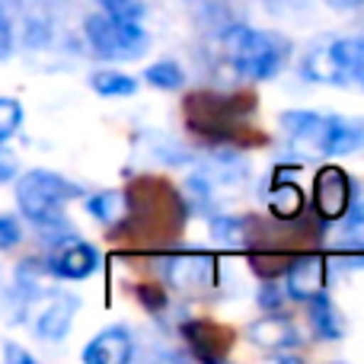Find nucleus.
I'll use <instances>...</instances> for the list:
<instances>
[{"instance_id": "5", "label": "nucleus", "mask_w": 364, "mask_h": 364, "mask_svg": "<svg viewBox=\"0 0 364 364\" xmlns=\"http://www.w3.org/2000/svg\"><path fill=\"white\" fill-rule=\"evenodd\" d=\"M160 272L170 288L182 291V294H201V291L218 288V259L211 252H173V256L160 259Z\"/></svg>"}, {"instance_id": "22", "label": "nucleus", "mask_w": 364, "mask_h": 364, "mask_svg": "<svg viewBox=\"0 0 364 364\" xmlns=\"http://www.w3.org/2000/svg\"><path fill=\"white\" fill-rule=\"evenodd\" d=\"M19 125H23V106L10 96H0V144H6Z\"/></svg>"}, {"instance_id": "30", "label": "nucleus", "mask_w": 364, "mask_h": 364, "mask_svg": "<svg viewBox=\"0 0 364 364\" xmlns=\"http://www.w3.org/2000/svg\"><path fill=\"white\" fill-rule=\"evenodd\" d=\"M13 173H16V160L10 154H0V182L13 179Z\"/></svg>"}, {"instance_id": "29", "label": "nucleus", "mask_w": 364, "mask_h": 364, "mask_svg": "<svg viewBox=\"0 0 364 364\" xmlns=\"http://www.w3.org/2000/svg\"><path fill=\"white\" fill-rule=\"evenodd\" d=\"M4 355H6V361H16V364H32V355L29 352H23L19 346H13V342H6L4 346Z\"/></svg>"}, {"instance_id": "18", "label": "nucleus", "mask_w": 364, "mask_h": 364, "mask_svg": "<svg viewBox=\"0 0 364 364\" xmlns=\"http://www.w3.org/2000/svg\"><path fill=\"white\" fill-rule=\"evenodd\" d=\"M310 323H314V333L326 342H339L346 336V320H342L339 307L329 301V294L310 301Z\"/></svg>"}, {"instance_id": "16", "label": "nucleus", "mask_w": 364, "mask_h": 364, "mask_svg": "<svg viewBox=\"0 0 364 364\" xmlns=\"http://www.w3.org/2000/svg\"><path fill=\"white\" fill-rule=\"evenodd\" d=\"M211 233L220 246H246L250 250L259 237V220L252 214L246 218H211Z\"/></svg>"}, {"instance_id": "7", "label": "nucleus", "mask_w": 364, "mask_h": 364, "mask_svg": "<svg viewBox=\"0 0 364 364\" xmlns=\"http://www.w3.org/2000/svg\"><path fill=\"white\" fill-rule=\"evenodd\" d=\"M284 297L297 304H310L314 297L326 294V278H329V262L323 252H304L294 256L291 265H284Z\"/></svg>"}, {"instance_id": "31", "label": "nucleus", "mask_w": 364, "mask_h": 364, "mask_svg": "<svg viewBox=\"0 0 364 364\" xmlns=\"http://www.w3.org/2000/svg\"><path fill=\"white\" fill-rule=\"evenodd\" d=\"M265 6L275 13H284V10H294V0H265Z\"/></svg>"}, {"instance_id": "10", "label": "nucleus", "mask_w": 364, "mask_h": 364, "mask_svg": "<svg viewBox=\"0 0 364 364\" xmlns=\"http://www.w3.org/2000/svg\"><path fill=\"white\" fill-rule=\"evenodd\" d=\"M96 269H100V250L90 246V243H83V240H70V243H64L48 262L51 275L64 278V282H83V278H90Z\"/></svg>"}, {"instance_id": "11", "label": "nucleus", "mask_w": 364, "mask_h": 364, "mask_svg": "<svg viewBox=\"0 0 364 364\" xmlns=\"http://www.w3.org/2000/svg\"><path fill=\"white\" fill-rule=\"evenodd\" d=\"M246 339L252 342V346L265 348V352L278 355L284 352V348H294L297 342H301V336H297V326L288 320V316H282V310H275V314H265L259 316V320H252L250 326H246Z\"/></svg>"}, {"instance_id": "26", "label": "nucleus", "mask_w": 364, "mask_h": 364, "mask_svg": "<svg viewBox=\"0 0 364 364\" xmlns=\"http://www.w3.org/2000/svg\"><path fill=\"white\" fill-rule=\"evenodd\" d=\"M19 240H23L19 220L10 218V214H0V250H10V246H16Z\"/></svg>"}, {"instance_id": "27", "label": "nucleus", "mask_w": 364, "mask_h": 364, "mask_svg": "<svg viewBox=\"0 0 364 364\" xmlns=\"http://www.w3.org/2000/svg\"><path fill=\"white\" fill-rule=\"evenodd\" d=\"M51 42V26L45 19H26V45L36 48V45H48Z\"/></svg>"}, {"instance_id": "25", "label": "nucleus", "mask_w": 364, "mask_h": 364, "mask_svg": "<svg viewBox=\"0 0 364 364\" xmlns=\"http://www.w3.org/2000/svg\"><path fill=\"white\" fill-rule=\"evenodd\" d=\"M138 301L144 304L151 314H160L170 297H166V288H157V284H138Z\"/></svg>"}, {"instance_id": "23", "label": "nucleus", "mask_w": 364, "mask_h": 364, "mask_svg": "<svg viewBox=\"0 0 364 364\" xmlns=\"http://www.w3.org/2000/svg\"><path fill=\"white\" fill-rule=\"evenodd\" d=\"M102 13L122 23H141L144 19V0H100Z\"/></svg>"}, {"instance_id": "9", "label": "nucleus", "mask_w": 364, "mask_h": 364, "mask_svg": "<svg viewBox=\"0 0 364 364\" xmlns=\"http://www.w3.org/2000/svg\"><path fill=\"white\" fill-rule=\"evenodd\" d=\"M291 173H294V166H278L269 182L272 188H265V205H269V214L275 220H297L307 208L304 188L294 179H288Z\"/></svg>"}, {"instance_id": "14", "label": "nucleus", "mask_w": 364, "mask_h": 364, "mask_svg": "<svg viewBox=\"0 0 364 364\" xmlns=\"http://www.w3.org/2000/svg\"><path fill=\"white\" fill-rule=\"evenodd\" d=\"M134 355L132 333L125 326H109L83 348V361L87 364H128Z\"/></svg>"}, {"instance_id": "13", "label": "nucleus", "mask_w": 364, "mask_h": 364, "mask_svg": "<svg viewBox=\"0 0 364 364\" xmlns=\"http://www.w3.org/2000/svg\"><path fill=\"white\" fill-rule=\"evenodd\" d=\"M182 339L188 342V348H192V358L205 361V364H214L224 358V348H227V329L214 326V323L208 320H186L182 323Z\"/></svg>"}, {"instance_id": "24", "label": "nucleus", "mask_w": 364, "mask_h": 364, "mask_svg": "<svg viewBox=\"0 0 364 364\" xmlns=\"http://www.w3.org/2000/svg\"><path fill=\"white\" fill-rule=\"evenodd\" d=\"M19 4L23 0H0V58L13 48V19L19 16Z\"/></svg>"}, {"instance_id": "3", "label": "nucleus", "mask_w": 364, "mask_h": 364, "mask_svg": "<svg viewBox=\"0 0 364 364\" xmlns=\"http://www.w3.org/2000/svg\"><path fill=\"white\" fill-rule=\"evenodd\" d=\"M83 188L77 182L58 176L51 170H29L16 182V205L23 211V218H29L32 224H42L61 214V208L68 201L80 198Z\"/></svg>"}, {"instance_id": "28", "label": "nucleus", "mask_w": 364, "mask_h": 364, "mask_svg": "<svg viewBox=\"0 0 364 364\" xmlns=\"http://www.w3.org/2000/svg\"><path fill=\"white\" fill-rule=\"evenodd\" d=\"M282 304H284V294L278 291V284L269 278V282L259 288V307H262L265 314H275V310H282Z\"/></svg>"}, {"instance_id": "15", "label": "nucleus", "mask_w": 364, "mask_h": 364, "mask_svg": "<svg viewBox=\"0 0 364 364\" xmlns=\"http://www.w3.org/2000/svg\"><path fill=\"white\" fill-rule=\"evenodd\" d=\"M301 74H304V80H310V83H333V87H346L348 83L346 70H342V64L336 61L329 45L326 48L307 51V58L301 61Z\"/></svg>"}, {"instance_id": "6", "label": "nucleus", "mask_w": 364, "mask_h": 364, "mask_svg": "<svg viewBox=\"0 0 364 364\" xmlns=\"http://www.w3.org/2000/svg\"><path fill=\"white\" fill-rule=\"evenodd\" d=\"M355 198V186H352V176L339 166H320L314 179V214L320 224H336L342 220V214L348 211Z\"/></svg>"}, {"instance_id": "8", "label": "nucleus", "mask_w": 364, "mask_h": 364, "mask_svg": "<svg viewBox=\"0 0 364 364\" xmlns=\"http://www.w3.org/2000/svg\"><path fill=\"white\" fill-rule=\"evenodd\" d=\"M364 147V122L346 115H323L316 134V154L323 157H346Z\"/></svg>"}, {"instance_id": "33", "label": "nucleus", "mask_w": 364, "mask_h": 364, "mask_svg": "<svg viewBox=\"0 0 364 364\" xmlns=\"http://www.w3.org/2000/svg\"><path fill=\"white\" fill-rule=\"evenodd\" d=\"M42 6H58V4H64V0H38Z\"/></svg>"}, {"instance_id": "21", "label": "nucleus", "mask_w": 364, "mask_h": 364, "mask_svg": "<svg viewBox=\"0 0 364 364\" xmlns=\"http://www.w3.org/2000/svg\"><path fill=\"white\" fill-rule=\"evenodd\" d=\"M144 83H151L154 90H179L182 83H186V74H182V68L176 61L164 58V61L151 64V68L144 70Z\"/></svg>"}, {"instance_id": "4", "label": "nucleus", "mask_w": 364, "mask_h": 364, "mask_svg": "<svg viewBox=\"0 0 364 364\" xmlns=\"http://www.w3.org/2000/svg\"><path fill=\"white\" fill-rule=\"evenodd\" d=\"M90 48L106 61H134L147 48V32L141 23H122L109 13H93L83 23Z\"/></svg>"}, {"instance_id": "32", "label": "nucleus", "mask_w": 364, "mask_h": 364, "mask_svg": "<svg viewBox=\"0 0 364 364\" xmlns=\"http://www.w3.org/2000/svg\"><path fill=\"white\" fill-rule=\"evenodd\" d=\"M333 4H336V6H361L364 0H333Z\"/></svg>"}, {"instance_id": "2", "label": "nucleus", "mask_w": 364, "mask_h": 364, "mask_svg": "<svg viewBox=\"0 0 364 364\" xmlns=\"http://www.w3.org/2000/svg\"><path fill=\"white\" fill-rule=\"evenodd\" d=\"M252 100L243 93H211L201 90L186 100V125L198 138L214 141L218 147L233 144L240 138V128L252 115Z\"/></svg>"}, {"instance_id": "19", "label": "nucleus", "mask_w": 364, "mask_h": 364, "mask_svg": "<svg viewBox=\"0 0 364 364\" xmlns=\"http://www.w3.org/2000/svg\"><path fill=\"white\" fill-rule=\"evenodd\" d=\"M329 48H333L336 61L342 64L348 80L364 87V38H336V42H329Z\"/></svg>"}, {"instance_id": "20", "label": "nucleus", "mask_w": 364, "mask_h": 364, "mask_svg": "<svg viewBox=\"0 0 364 364\" xmlns=\"http://www.w3.org/2000/svg\"><path fill=\"white\" fill-rule=\"evenodd\" d=\"M90 87L100 96H132L138 93V80L128 74H119V70H96L90 77Z\"/></svg>"}, {"instance_id": "17", "label": "nucleus", "mask_w": 364, "mask_h": 364, "mask_svg": "<svg viewBox=\"0 0 364 364\" xmlns=\"http://www.w3.org/2000/svg\"><path fill=\"white\" fill-rule=\"evenodd\" d=\"M128 205H132V195L115 192V188H109V192H96V195H90L87 198V211L106 227H122L125 224L128 220Z\"/></svg>"}, {"instance_id": "1", "label": "nucleus", "mask_w": 364, "mask_h": 364, "mask_svg": "<svg viewBox=\"0 0 364 364\" xmlns=\"http://www.w3.org/2000/svg\"><path fill=\"white\" fill-rule=\"evenodd\" d=\"M220 51L243 80H269L284 68L291 55V42L278 32H262L252 26L233 23L220 29Z\"/></svg>"}, {"instance_id": "12", "label": "nucleus", "mask_w": 364, "mask_h": 364, "mask_svg": "<svg viewBox=\"0 0 364 364\" xmlns=\"http://www.w3.org/2000/svg\"><path fill=\"white\" fill-rule=\"evenodd\" d=\"M77 310H80V301L74 294H51V301L36 320V336L45 342H61L74 326Z\"/></svg>"}]
</instances>
